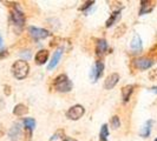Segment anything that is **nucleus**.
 Listing matches in <instances>:
<instances>
[{
    "instance_id": "obj_1",
    "label": "nucleus",
    "mask_w": 157,
    "mask_h": 141,
    "mask_svg": "<svg viewBox=\"0 0 157 141\" xmlns=\"http://www.w3.org/2000/svg\"><path fill=\"white\" fill-rule=\"evenodd\" d=\"M29 72H30V66L25 60H17L12 65V73L14 78L18 80H23L26 78L29 75Z\"/></svg>"
},
{
    "instance_id": "obj_2",
    "label": "nucleus",
    "mask_w": 157,
    "mask_h": 141,
    "mask_svg": "<svg viewBox=\"0 0 157 141\" xmlns=\"http://www.w3.org/2000/svg\"><path fill=\"white\" fill-rule=\"evenodd\" d=\"M53 85H55V88L58 92H63V93L70 92L71 89H72V82H71V80L65 74L58 75L55 79V84Z\"/></svg>"
},
{
    "instance_id": "obj_3",
    "label": "nucleus",
    "mask_w": 157,
    "mask_h": 141,
    "mask_svg": "<svg viewBox=\"0 0 157 141\" xmlns=\"http://www.w3.org/2000/svg\"><path fill=\"white\" fill-rule=\"evenodd\" d=\"M85 113V108L82 106V105H75L72 106L70 110L66 112V117L69 118L70 120H78L80 118L84 115Z\"/></svg>"
},
{
    "instance_id": "obj_4",
    "label": "nucleus",
    "mask_w": 157,
    "mask_h": 141,
    "mask_svg": "<svg viewBox=\"0 0 157 141\" xmlns=\"http://www.w3.org/2000/svg\"><path fill=\"white\" fill-rule=\"evenodd\" d=\"M29 33L32 38L34 40H41L45 39L50 35V32L44 30V28H38V27H34V26H30L29 27Z\"/></svg>"
},
{
    "instance_id": "obj_5",
    "label": "nucleus",
    "mask_w": 157,
    "mask_h": 141,
    "mask_svg": "<svg viewBox=\"0 0 157 141\" xmlns=\"http://www.w3.org/2000/svg\"><path fill=\"white\" fill-rule=\"evenodd\" d=\"M11 18H12V21L16 26L20 27V28L24 26V24H25V14L20 11L19 7H14V9L11 13Z\"/></svg>"
},
{
    "instance_id": "obj_6",
    "label": "nucleus",
    "mask_w": 157,
    "mask_h": 141,
    "mask_svg": "<svg viewBox=\"0 0 157 141\" xmlns=\"http://www.w3.org/2000/svg\"><path fill=\"white\" fill-rule=\"evenodd\" d=\"M134 65L137 70H144L150 68V67H152L154 61L151 59H149V58H138V59L134 60Z\"/></svg>"
},
{
    "instance_id": "obj_7",
    "label": "nucleus",
    "mask_w": 157,
    "mask_h": 141,
    "mask_svg": "<svg viewBox=\"0 0 157 141\" xmlns=\"http://www.w3.org/2000/svg\"><path fill=\"white\" fill-rule=\"evenodd\" d=\"M21 136V125L19 122L13 124V126L8 131V138L11 141H18Z\"/></svg>"
},
{
    "instance_id": "obj_8",
    "label": "nucleus",
    "mask_w": 157,
    "mask_h": 141,
    "mask_svg": "<svg viewBox=\"0 0 157 141\" xmlns=\"http://www.w3.org/2000/svg\"><path fill=\"white\" fill-rule=\"evenodd\" d=\"M63 52H64L63 47H58V48L56 49V52L53 53V56H52L51 61H50L48 66H47V70H52L53 68L57 67V65H58L59 61H60V58H62V55H63Z\"/></svg>"
},
{
    "instance_id": "obj_9",
    "label": "nucleus",
    "mask_w": 157,
    "mask_h": 141,
    "mask_svg": "<svg viewBox=\"0 0 157 141\" xmlns=\"http://www.w3.org/2000/svg\"><path fill=\"white\" fill-rule=\"evenodd\" d=\"M118 80H119V74H117V73L110 74V75L106 78L105 82H104V88H105V89H112L113 87L117 85Z\"/></svg>"
},
{
    "instance_id": "obj_10",
    "label": "nucleus",
    "mask_w": 157,
    "mask_h": 141,
    "mask_svg": "<svg viewBox=\"0 0 157 141\" xmlns=\"http://www.w3.org/2000/svg\"><path fill=\"white\" fill-rule=\"evenodd\" d=\"M48 59V51L47 49H40L39 52H37V54L34 56V60L38 65H44Z\"/></svg>"
},
{
    "instance_id": "obj_11",
    "label": "nucleus",
    "mask_w": 157,
    "mask_h": 141,
    "mask_svg": "<svg viewBox=\"0 0 157 141\" xmlns=\"http://www.w3.org/2000/svg\"><path fill=\"white\" fill-rule=\"evenodd\" d=\"M130 47H131V49L134 51L135 53L141 52L142 51L143 45H142V40L138 34H135L134 35V38H132V40H131V44H130Z\"/></svg>"
},
{
    "instance_id": "obj_12",
    "label": "nucleus",
    "mask_w": 157,
    "mask_h": 141,
    "mask_svg": "<svg viewBox=\"0 0 157 141\" xmlns=\"http://www.w3.org/2000/svg\"><path fill=\"white\" fill-rule=\"evenodd\" d=\"M134 92V86L132 85H126L122 88V96H123V101L128 102L130 100V96Z\"/></svg>"
},
{
    "instance_id": "obj_13",
    "label": "nucleus",
    "mask_w": 157,
    "mask_h": 141,
    "mask_svg": "<svg viewBox=\"0 0 157 141\" xmlns=\"http://www.w3.org/2000/svg\"><path fill=\"white\" fill-rule=\"evenodd\" d=\"M152 124H154V121H152V120H148V121L144 124V126L142 127L141 132H140L142 138H148V136H149L150 133H151V127H152Z\"/></svg>"
},
{
    "instance_id": "obj_14",
    "label": "nucleus",
    "mask_w": 157,
    "mask_h": 141,
    "mask_svg": "<svg viewBox=\"0 0 157 141\" xmlns=\"http://www.w3.org/2000/svg\"><path fill=\"white\" fill-rule=\"evenodd\" d=\"M119 19H121V11H115V12L110 16V18L106 20L105 26H106V27H110V26H112L113 24L118 23Z\"/></svg>"
},
{
    "instance_id": "obj_15",
    "label": "nucleus",
    "mask_w": 157,
    "mask_h": 141,
    "mask_svg": "<svg viewBox=\"0 0 157 141\" xmlns=\"http://www.w3.org/2000/svg\"><path fill=\"white\" fill-rule=\"evenodd\" d=\"M141 11H140V16H143V14H147L152 11L154 8V4L150 2V1H142L141 2Z\"/></svg>"
},
{
    "instance_id": "obj_16",
    "label": "nucleus",
    "mask_w": 157,
    "mask_h": 141,
    "mask_svg": "<svg viewBox=\"0 0 157 141\" xmlns=\"http://www.w3.org/2000/svg\"><path fill=\"white\" fill-rule=\"evenodd\" d=\"M27 112H29V108L25 105L18 103L16 107H14V110H13V114L17 115V117H23L25 114H27Z\"/></svg>"
},
{
    "instance_id": "obj_17",
    "label": "nucleus",
    "mask_w": 157,
    "mask_h": 141,
    "mask_svg": "<svg viewBox=\"0 0 157 141\" xmlns=\"http://www.w3.org/2000/svg\"><path fill=\"white\" fill-rule=\"evenodd\" d=\"M106 51H108V42H106V40H104V39L99 40V41L97 42V48H96L97 54L103 55Z\"/></svg>"
},
{
    "instance_id": "obj_18",
    "label": "nucleus",
    "mask_w": 157,
    "mask_h": 141,
    "mask_svg": "<svg viewBox=\"0 0 157 141\" xmlns=\"http://www.w3.org/2000/svg\"><path fill=\"white\" fill-rule=\"evenodd\" d=\"M23 124L25 126V129L27 131V132H31L34 129V127H36V121H34V119H32V118H25L23 120Z\"/></svg>"
},
{
    "instance_id": "obj_19",
    "label": "nucleus",
    "mask_w": 157,
    "mask_h": 141,
    "mask_svg": "<svg viewBox=\"0 0 157 141\" xmlns=\"http://www.w3.org/2000/svg\"><path fill=\"white\" fill-rule=\"evenodd\" d=\"M94 68H96V78L97 80L101 78L103 75V72H104V63L102 61H97L94 65Z\"/></svg>"
},
{
    "instance_id": "obj_20",
    "label": "nucleus",
    "mask_w": 157,
    "mask_h": 141,
    "mask_svg": "<svg viewBox=\"0 0 157 141\" xmlns=\"http://www.w3.org/2000/svg\"><path fill=\"white\" fill-rule=\"evenodd\" d=\"M109 136V129H108V125H103L101 128V133H99V139L102 141H106Z\"/></svg>"
},
{
    "instance_id": "obj_21",
    "label": "nucleus",
    "mask_w": 157,
    "mask_h": 141,
    "mask_svg": "<svg viewBox=\"0 0 157 141\" xmlns=\"http://www.w3.org/2000/svg\"><path fill=\"white\" fill-rule=\"evenodd\" d=\"M119 126H121V120H119V117H118V115H115V117L111 119V127H112L113 129H117Z\"/></svg>"
},
{
    "instance_id": "obj_22",
    "label": "nucleus",
    "mask_w": 157,
    "mask_h": 141,
    "mask_svg": "<svg viewBox=\"0 0 157 141\" xmlns=\"http://www.w3.org/2000/svg\"><path fill=\"white\" fill-rule=\"evenodd\" d=\"M57 139H63V140H64V131H62V129L57 131V132L52 135V138H51L50 140L53 141V140H57Z\"/></svg>"
},
{
    "instance_id": "obj_23",
    "label": "nucleus",
    "mask_w": 157,
    "mask_h": 141,
    "mask_svg": "<svg viewBox=\"0 0 157 141\" xmlns=\"http://www.w3.org/2000/svg\"><path fill=\"white\" fill-rule=\"evenodd\" d=\"M148 77H149V79H150V80H152V81L157 80V68H154V70H149Z\"/></svg>"
},
{
    "instance_id": "obj_24",
    "label": "nucleus",
    "mask_w": 157,
    "mask_h": 141,
    "mask_svg": "<svg viewBox=\"0 0 157 141\" xmlns=\"http://www.w3.org/2000/svg\"><path fill=\"white\" fill-rule=\"evenodd\" d=\"M94 4V1H86V2H84V4H83L80 7H79V9H80V11H85L86 8L91 7Z\"/></svg>"
},
{
    "instance_id": "obj_25",
    "label": "nucleus",
    "mask_w": 157,
    "mask_h": 141,
    "mask_svg": "<svg viewBox=\"0 0 157 141\" xmlns=\"http://www.w3.org/2000/svg\"><path fill=\"white\" fill-rule=\"evenodd\" d=\"M20 55H21L23 58H25V61H26V60H29V59L31 58V53H30V51H24V52L20 53Z\"/></svg>"
},
{
    "instance_id": "obj_26",
    "label": "nucleus",
    "mask_w": 157,
    "mask_h": 141,
    "mask_svg": "<svg viewBox=\"0 0 157 141\" xmlns=\"http://www.w3.org/2000/svg\"><path fill=\"white\" fill-rule=\"evenodd\" d=\"M4 134H5V128H4L2 125H0V138L4 136Z\"/></svg>"
},
{
    "instance_id": "obj_27",
    "label": "nucleus",
    "mask_w": 157,
    "mask_h": 141,
    "mask_svg": "<svg viewBox=\"0 0 157 141\" xmlns=\"http://www.w3.org/2000/svg\"><path fill=\"white\" fill-rule=\"evenodd\" d=\"M5 94H6V95H10V94H11V91H10V86H5Z\"/></svg>"
},
{
    "instance_id": "obj_28",
    "label": "nucleus",
    "mask_w": 157,
    "mask_h": 141,
    "mask_svg": "<svg viewBox=\"0 0 157 141\" xmlns=\"http://www.w3.org/2000/svg\"><path fill=\"white\" fill-rule=\"evenodd\" d=\"M6 55H7V51H1V53H0V59L4 58V56H6Z\"/></svg>"
},
{
    "instance_id": "obj_29",
    "label": "nucleus",
    "mask_w": 157,
    "mask_h": 141,
    "mask_svg": "<svg viewBox=\"0 0 157 141\" xmlns=\"http://www.w3.org/2000/svg\"><path fill=\"white\" fill-rule=\"evenodd\" d=\"M4 106H5V102H4V100H2L1 98H0V110H1V108H2Z\"/></svg>"
},
{
    "instance_id": "obj_30",
    "label": "nucleus",
    "mask_w": 157,
    "mask_h": 141,
    "mask_svg": "<svg viewBox=\"0 0 157 141\" xmlns=\"http://www.w3.org/2000/svg\"><path fill=\"white\" fill-rule=\"evenodd\" d=\"M149 91H151V92H154V93H157V87H152V88H150Z\"/></svg>"
},
{
    "instance_id": "obj_31",
    "label": "nucleus",
    "mask_w": 157,
    "mask_h": 141,
    "mask_svg": "<svg viewBox=\"0 0 157 141\" xmlns=\"http://www.w3.org/2000/svg\"><path fill=\"white\" fill-rule=\"evenodd\" d=\"M2 44H4V42H2V38H1V35H0V48L2 47Z\"/></svg>"
},
{
    "instance_id": "obj_32",
    "label": "nucleus",
    "mask_w": 157,
    "mask_h": 141,
    "mask_svg": "<svg viewBox=\"0 0 157 141\" xmlns=\"http://www.w3.org/2000/svg\"><path fill=\"white\" fill-rule=\"evenodd\" d=\"M63 141H77V140H75V139H67V138H66V139H64Z\"/></svg>"
},
{
    "instance_id": "obj_33",
    "label": "nucleus",
    "mask_w": 157,
    "mask_h": 141,
    "mask_svg": "<svg viewBox=\"0 0 157 141\" xmlns=\"http://www.w3.org/2000/svg\"><path fill=\"white\" fill-rule=\"evenodd\" d=\"M155 141H157V139H156V140H155Z\"/></svg>"
},
{
    "instance_id": "obj_34",
    "label": "nucleus",
    "mask_w": 157,
    "mask_h": 141,
    "mask_svg": "<svg viewBox=\"0 0 157 141\" xmlns=\"http://www.w3.org/2000/svg\"><path fill=\"white\" fill-rule=\"evenodd\" d=\"M106 141H108V140H106Z\"/></svg>"
}]
</instances>
